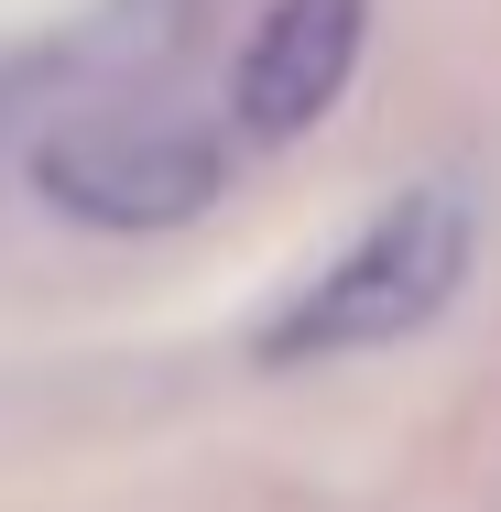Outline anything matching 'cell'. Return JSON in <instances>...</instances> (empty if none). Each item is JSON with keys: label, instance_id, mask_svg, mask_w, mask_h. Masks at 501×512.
I'll return each instance as SVG.
<instances>
[{"label": "cell", "instance_id": "obj_1", "mask_svg": "<svg viewBox=\"0 0 501 512\" xmlns=\"http://www.w3.org/2000/svg\"><path fill=\"white\" fill-rule=\"evenodd\" d=\"M469 251H480V229H469V197L458 186H403L295 306L262 327V360L295 371V360H360V349L414 338L425 316L469 284Z\"/></svg>", "mask_w": 501, "mask_h": 512}, {"label": "cell", "instance_id": "obj_2", "mask_svg": "<svg viewBox=\"0 0 501 512\" xmlns=\"http://www.w3.org/2000/svg\"><path fill=\"white\" fill-rule=\"evenodd\" d=\"M33 197L88 229H186L229 197V153L164 120H66L33 142Z\"/></svg>", "mask_w": 501, "mask_h": 512}, {"label": "cell", "instance_id": "obj_3", "mask_svg": "<svg viewBox=\"0 0 501 512\" xmlns=\"http://www.w3.org/2000/svg\"><path fill=\"white\" fill-rule=\"evenodd\" d=\"M360 33H371V0H273L229 66V109L251 142H295L327 109L349 99L360 77Z\"/></svg>", "mask_w": 501, "mask_h": 512}]
</instances>
